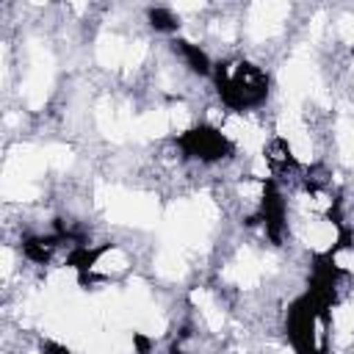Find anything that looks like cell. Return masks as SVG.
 I'll use <instances>...</instances> for the list:
<instances>
[{"mask_svg": "<svg viewBox=\"0 0 354 354\" xmlns=\"http://www.w3.org/2000/svg\"><path fill=\"white\" fill-rule=\"evenodd\" d=\"M147 22L158 30V33H174V30H180V17L171 11V8H166V6H155V8H147Z\"/></svg>", "mask_w": 354, "mask_h": 354, "instance_id": "7a4b0ae2", "label": "cell"}, {"mask_svg": "<svg viewBox=\"0 0 354 354\" xmlns=\"http://www.w3.org/2000/svg\"><path fill=\"white\" fill-rule=\"evenodd\" d=\"M213 88L218 102L230 113H252L260 111L268 100L271 80L268 72L249 58H224L213 64Z\"/></svg>", "mask_w": 354, "mask_h": 354, "instance_id": "6da1fadb", "label": "cell"}]
</instances>
